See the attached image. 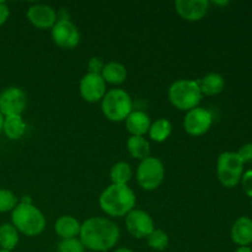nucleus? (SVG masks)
I'll return each mask as SVG.
<instances>
[{
  "mask_svg": "<svg viewBox=\"0 0 252 252\" xmlns=\"http://www.w3.org/2000/svg\"><path fill=\"white\" fill-rule=\"evenodd\" d=\"M80 241L84 248L95 252H106L120 241L121 230L116 223L105 217H91L81 223Z\"/></svg>",
  "mask_w": 252,
  "mask_h": 252,
  "instance_id": "obj_1",
  "label": "nucleus"
},
{
  "mask_svg": "<svg viewBox=\"0 0 252 252\" xmlns=\"http://www.w3.org/2000/svg\"><path fill=\"white\" fill-rule=\"evenodd\" d=\"M137 203L135 193L128 185L111 184L98 197L103 213L112 218H122L133 211Z\"/></svg>",
  "mask_w": 252,
  "mask_h": 252,
  "instance_id": "obj_2",
  "label": "nucleus"
},
{
  "mask_svg": "<svg viewBox=\"0 0 252 252\" xmlns=\"http://www.w3.org/2000/svg\"><path fill=\"white\" fill-rule=\"evenodd\" d=\"M11 224L24 235L38 236L46 229V217L33 203H20L11 212Z\"/></svg>",
  "mask_w": 252,
  "mask_h": 252,
  "instance_id": "obj_3",
  "label": "nucleus"
},
{
  "mask_svg": "<svg viewBox=\"0 0 252 252\" xmlns=\"http://www.w3.org/2000/svg\"><path fill=\"white\" fill-rule=\"evenodd\" d=\"M167 97L175 108L189 112L198 107L203 95H202L198 80L179 79L170 85Z\"/></svg>",
  "mask_w": 252,
  "mask_h": 252,
  "instance_id": "obj_4",
  "label": "nucleus"
},
{
  "mask_svg": "<svg viewBox=\"0 0 252 252\" xmlns=\"http://www.w3.org/2000/svg\"><path fill=\"white\" fill-rule=\"evenodd\" d=\"M101 111L111 122H123L133 111V100L125 89H111L101 100Z\"/></svg>",
  "mask_w": 252,
  "mask_h": 252,
  "instance_id": "obj_5",
  "label": "nucleus"
},
{
  "mask_svg": "<svg viewBox=\"0 0 252 252\" xmlns=\"http://www.w3.org/2000/svg\"><path fill=\"white\" fill-rule=\"evenodd\" d=\"M244 162L236 152H224L217 160V176L224 187L233 189L241 181Z\"/></svg>",
  "mask_w": 252,
  "mask_h": 252,
  "instance_id": "obj_6",
  "label": "nucleus"
},
{
  "mask_svg": "<svg viewBox=\"0 0 252 252\" xmlns=\"http://www.w3.org/2000/svg\"><path fill=\"white\" fill-rule=\"evenodd\" d=\"M135 177L145 191H155L159 189L165 179V166L159 158L150 155L147 159L142 160L137 167Z\"/></svg>",
  "mask_w": 252,
  "mask_h": 252,
  "instance_id": "obj_7",
  "label": "nucleus"
},
{
  "mask_svg": "<svg viewBox=\"0 0 252 252\" xmlns=\"http://www.w3.org/2000/svg\"><path fill=\"white\" fill-rule=\"evenodd\" d=\"M52 39L58 47L73 49L80 43V32L70 19H58L51 29Z\"/></svg>",
  "mask_w": 252,
  "mask_h": 252,
  "instance_id": "obj_8",
  "label": "nucleus"
},
{
  "mask_svg": "<svg viewBox=\"0 0 252 252\" xmlns=\"http://www.w3.org/2000/svg\"><path fill=\"white\" fill-rule=\"evenodd\" d=\"M27 107V96L22 89L9 86L0 93V112L4 117L21 116Z\"/></svg>",
  "mask_w": 252,
  "mask_h": 252,
  "instance_id": "obj_9",
  "label": "nucleus"
},
{
  "mask_svg": "<svg viewBox=\"0 0 252 252\" xmlns=\"http://www.w3.org/2000/svg\"><path fill=\"white\" fill-rule=\"evenodd\" d=\"M213 125V115L207 108L198 107L186 112L184 118V128L187 134L192 137H201L211 129Z\"/></svg>",
  "mask_w": 252,
  "mask_h": 252,
  "instance_id": "obj_10",
  "label": "nucleus"
},
{
  "mask_svg": "<svg viewBox=\"0 0 252 252\" xmlns=\"http://www.w3.org/2000/svg\"><path fill=\"white\" fill-rule=\"evenodd\" d=\"M126 229L135 239H147L155 229L154 219L149 213L134 208L126 216Z\"/></svg>",
  "mask_w": 252,
  "mask_h": 252,
  "instance_id": "obj_11",
  "label": "nucleus"
},
{
  "mask_svg": "<svg viewBox=\"0 0 252 252\" xmlns=\"http://www.w3.org/2000/svg\"><path fill=\"white\" fill-rule=\"evenodd\" d=\"M80 95L86 102H100L107 93V86L101 74L86 73L79 84Z\"/></svg>",
  "mask_w": 252,
  "mask_h": 252,
  "instance_id": "obj_12",
  "label": "nucleus"
},
{
  "mask_svg": "<svg viewBox=\"0 0 252 252\" xmlns=\"http://www.w3.org/2000/svg\"><path fill=\"white\" fill-rule=\"evenodd\" d=\"M26 16L32 26L39 30L52 29L58 21V12L54 7L47 4L31 5L27 10Z\"/></svg>",
  "mask_w": 252,
  "mask_h": 252,
  "instance_id": "obj_13",
  "label": "nucleus"
},
{
  "mask_svg": "<svg viewBox=\"0 0 252 252\" xmlns=\"http://www.w3.org/2000/svg\"><path fill=\"white\" fill-rule=\"evenodd\" d=\"M211 2L208 0H176L175 9L180 17L189 22H196L203 19L209 10Z\"/></svg>",
  "mask_w": 252,
  "mask_h": 252,
  "instance_id": "obj_14",
  "label": "nucleus"
},
{
  "mask_svg": "<svg viewBox=\"0 0 252 252\" xmlns=\"http://www.w3.org/2000/svg\"><path fill=\"white\" fill-rule=\"evenodd\" d=\"M230 236L238 246H250L252 244V219L245 216L236 219L231 226Z\"/></svg>",
  "mask_w": 252,
  "mask_h": 252,
  "instance_id": "obj_15",
  "label": "nucleus"
},
{
  "mask_svg": "<svg viewBox=\"0 0 252 252\" xmlns=\"http://www.w3.org/2000/svg\"><path fill=\"white\" fill-rule=\"evenodd\" d=\"M125 122L126 128L130 133V135H139V137H144L149 132L150 125H152L149 115L144 111L138 110L132 111Z\"/></svg>",
  "mask_w": 252,
  "mask_h": 252,
  "instance_id": "obj_16",
  "label": "nucleus"
},
{
  "mask_svg": "<svg viewBox=\"0 0 252 252\" xmlns=\"http://www.w3.org/2000/svg\"><path fill=\"white\" fill-rule=\"evenodd\" d=\"M81 223L73 216H62L54 223V231L62 239H74L80 235Z\"/></svg>",
  "mask_w": 252,
  "mask_h": 252,
  "instance_id": "obj_17",
  "label": "nucleus"
},
{
  "mask_svg": "<svg viewBox=\"0 0 252 252\" xmlns=\"http://www.w3.org/2000/svg\"><path fill=\"white\" fill-rule=\"evenodd\" d=\"M203 96H217L223 93L225 88V79L218 73H208L198 80Z\"/></svg>",
  "mask_w": 252,
  "mask_h": 252,
  "instance_id": "obj_18",
  "label": "nucleus"
},
{
  "mask_svg": "<svg viewBox=\"0 0 252 252\" xmlns=\"http://www.w3.org/2000/svg\"><path fill=\"white\" fill-rule=\"evenodd\" d=\"M127 69L120 62H108L105 64L101 76L105 80L106 84H112V85H121L127 80Z\"/></svg>",
  "mask_w": 252,
  "mask_h": 252,
  "instance_id": "obj_19",
  "label": "nucleus"
},
{
  "mask_svg": "<svg viewBox=\"0 0 252 252\" xmlns=\"http://www.w3.org/2000/svg\"><path fill=\"white\" fill-rule=\"evenodd\" d=\"M2 133L10 140H19L26 133V122L22 116H9L4 117L2 123Z\"/></svg>",
  "mask_w": 252,
  "mask_h": 252,
  "instance_id": "obj_20",
  "label": "nucleus"
},
{
  "mask_svg": "<svg viewBox=\"0 0 252 252\" xmlns=\"http://www.w3.org/2000/svg\"><path fill=\"white\" fill-rule=\"evenodd\" d=\"M127 149L130 157L139 161L150 157V143L145 139V137L130 135L127 139Z\"/></svg>",
  "mask_w": 252,
  "mask_h": 252,
  "instance_id": "obj_21",
  "label": "nucleus"
},
{
  "mask_svg": "<svg viewBox=\"0 0 252 252\" xmlns=\"http://www.w3.org/2000/svg\"><path fill=\"white\" fill-rule=\"evenodd\" d=\"M20 241V233L11 223L0 225V248L1 250L11 252Z\"/></svg>",
  "mask_w": 252,
  "mask_h": 252,
  "instance_id": "obj_22",
  "label": "nucleus"
},
{
  "mask_svg": "<svg viewBox=\"0 0 252 252\" xmlns=\"http://www.w3.org/2000/svg\"><path fill=\"white\" fill-rule=\"evenodd\" d=\"M150 139L155 143H164L172 133V125L167 118H158L150 125L149 128Z\"/></svg>",
  "mask_w": 252,
  "mask_h": 252,
  "instance_id": "obj_23",
  "label": "nucleus"
},
{
  "mask_svg": "<svg viewBox=\"0 0 252 252\" xmlns=\"http://www.w3.org/2000/svg\"><path fill=\"white\" fill-rule=\"evenodd\" d=\"M133 170L128 162L118 161L111 167L110 177L112 184L115 185H128V182L132 180Z\"/></svg>",
  "mask_w": 252,
  "mask_h": 252,
  "instance_id": "obj_24",
  "label": "nucleus"
},
{
  "mask_svg": "<svg viewBox=\"0 0 252 252\" xmlns=\"http://www.w3.org/2000/svg\"><path fill=\"white\" fill-rule=\"evenodd\" d=\"M148 245L155 251H164L169 246V235L162 229L155 228L147 238Z\"/></svg>",
  "mask_w": 252,
  "mask_h": 252,
  "instance_id": "obj_25",
  "label": "nucleus"
},
{
  "mask_svg": "<svg viewBox=\"0 0 252 252\" xmlns=\"http://www.w3.org/2000/svg\"><path fill=\"white\" fill-rule=\"evenodd\" d=\"M19 204V199L10 189H0V213L12 212Z\"/></svg>",
  "mask_w": 252,
  "mask_h": 252,
  "instance_id": "obj_26",
  "label": "nucleus"
},
{
  "mask_svg": "<svg viewBox=\"0 0 252 252\" xmlns=\"http://www.w3.org/2000/svg\"><path fill=\"white\" fill-rule=\"evenodd\" d=\"M57 252H85V248L80 239H65V240H61V243L58 244Z\"/></svg>",
  "mask_w": 252,
  "mask_h": 252,
  "instance_id": "obj_27",
  "label": "nucleus"
},
{
  "mask_svg": "<svg viewBox=\"0 0 252 252\" xmlns=\"http://www.w3.org/2000/svg\"><path fill=\"white\" fill-rule=\"evenodd\" d=\"M240 184L241 186H243V189L244 192H245L246 196L252 198V170L244 172Z\"/></svg>",
  "mask_w": 252,
  "mask_h": 252,
  "instance_id": "obj_28",
  "label": "nucleus"
},
{
  "mask_svg": "<svg viewBox=\"0 0 252 252\" xmlns=\"http://www.w3.org/2000/svg\"><path fill=\"white\" fill-rule=\"evenodd\" d=\"M243 160L244 164H250L252 162V143H246V144L241 145L240 149L236 152Z\"/></svg>",
  "mask_w": 252,
  "mask_h": 252,
  "instance_id": "obj_29",
  "label": "nucleus"
},
{
  "mask_svg": "<svg viewBox=\"0 0 252 252\" xmlns=\"http://www.w3.org/2000/svg\"><path fill=\"white\" fill-rule=\"evenodd\" d=\"M103 66H105V63L102 62V59L98 58V57H93L88 63V69H89L88 73L101 74Z\"/></svg>",
  "mask_w": 252,
  "mask_h": 252,
  "instance_id": "obj_30",
  "label": "nucleus"
},
{
  "mask_svg": "<svg viewBox=\"0 0 252 252\" xmlns=\"http://www.w3.org/2000/svg\"><path fill=\"white\" fill-rule=\"evenodd\" d=\"M9 16L10 9L7 6V4L4 1H0V26H2L9 20Z\"/></svg>",
  "mask_w": 252,
  "mask_h": 252,
  "instance_id": "obj_31",
  "label": "nucleus"
},
{
  "mask_svg": "<svg viewBox=\"0 0 252 252\" xmlns=\"http://www.w3.org/2000/svg\"><path fill=\"white\" fill-rule=\"evenodd\" d=\"M234 252H252V248L250 246H239Z\"/></svg>",
  "mask_w": 252,
  "mask_h": 252,
  "instance_id": "obj_32",
  "label": "nucleus"
},
{
  "mask_svg": "<svg viewBox=\"0 0 252 252\" xmlns=\"http://www.w3.org/2000/svg\"><path fill=\"white\" fill-rule=\"evenodd\" d=\"M113 252H133V251L128 248H118V249H116Z\"/></svg>",
  "mask_w": 252,
  "mask_h": 252,
  "instance_id": "obj_33",
  "label": "nucleus"
},
{
  "mask_svg": "<svg viewBox=\"0 0 252 252\" xmlns=\"http://www.w3.org/2000/svg\"><path fill=\"white\" fill-rule=\"evenodd\" d=\"M2 123H4V116L0 112V133L2 132Z\"/></svg>",
  "mask_w": 252,
  "mask_h": 252,
  "instance_id": "obj_34",
  "label": "nucleus"
},
{
  "mask_svg": "<svg viewBox=\"0 0 252 252\" xmlns=\"http://www.w3.org/2000/svg\"><path fill=\"white\" fill-rule=\"evenodd\" d=\"M214 5H228L229 1H213Z\"/></svg>",
  "mask_w": 252,
  "mask_h": 252,
  "instance_id": "obj_35",
  "label": "nucleus"
},
{
  "mask_svg": "<svg viewBox=\"0 0 252 252\" xmlns=\"http://www.w3.org/2000/svg\"><path fill=\"white\" fill-rule=\"evenodd\" d=\"M0 252H10V251H6V250H1V249H0Z\"/></svg>",
  "mask_w": 252,
  "mask_h": 252,
  "instance_id": "obj_36",
  "label": "nucleus"
}]
</instances>
